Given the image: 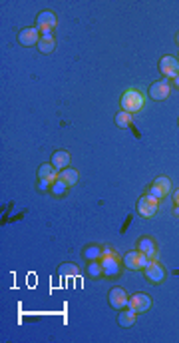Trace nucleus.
<instances>
[{
  "label": "nucleus",
  "mask_w": 179,
  "mask_h": 343,
  "mask_svg": "<svg viewBox=\"0 0 179 343\" xmlns=\"http://www.w3.org/2000/svg\"><path fill=\"white\" fill-rule=\"evenodd\" d=\"M131 122H133V114H129V112H125V110H119V112L116 114V124H118L119 128H129Z\"/></svg>",
  "instance_id": "a211bd4d"
},
{
  "label": "nucleus",
  "mask_w": 179,
  "mask_h": 343,
  "mask_svg": "<svg viewBox=\"0 0 179 343\" xmlns=\"http://www.w3.org/2000/svg\"><path fill=\"white\" fill-rule=\"evenodd\" d=\"M100 263L104 267V275L106 277H116L121 273V263H119V257L116 252H112L110 248H104V254L100 257Z\"/></svg>",
  "instance_id": "f03ea898"
},
{
  "label": "nucleus",
  "mask_w": 179,
  "mask_h": 343,
  "mask_svg": "<svg viewBox=\"0 0 179 343\" xmlns=\"http://www.w3.org/2000/svg\"><path fill=\"white\" fill-rule=\"evenodd\" d=\"M62 273H76V265L74 263H66V265H62Z\"/></svg>",
  "instance_id": "393cba45"
},
{
  "label": "nucleus",
  "mask_w": 179,
  "mask_h": 343,
  "mask_svg": "<svg viewBox=\"0 0 179 343\" xmlns=\"http://www.w3.org/2000/svg\"><path fill=\"white\" fill-rule=\"evenodd\" d=\"M121 110L129 112V114H137L143 106H145V94L139 88H127L121 94Z\"/></svg>",
  "instance_id": "f257e3e1"
},
{
  "label": "nucleus",
  "mask_w": 179,
  "mask_h": 343,
  "mask_svg": "<svg viewBox=\"0 0 179 343\" xmlns=\"http://www.w3.org/2000/svg\"><path fill=\"white\" fill-rule=\"evenodd\" d=\"M149 257L145 256V254H141L139 250H135V252H127L125 256H123V267H127V269H131V271H143L147 265H149Z\"/></svg>",
  "instance_id": "7ed1b4c3"
},
{
  "label": "nucleus",
  "mask_w": 179,
  "mask_h": 343,
  "mask_svg": "<svg viewBox=\"0 0 179 343\" xmlns=\"http://www.w3.org/2000/svg\"><path fill=\"white\" fill-rule=\"evenodd\" d=\"M68 188H70V186L58 178V180L52 184V194H54V196H64V194L68 192Z\"/></svg>",
  "instance_id": "4be33fe9"
},
{
  "label": "nucleus",
  "mask_w": 179,
  "mask_h": 343,
  "mask_svg": "<svg viewBox=\"0 0 179 343\" xmlns=\"http://www.w3.org/2000/svg\"><path fill=\"white\" fill-rule=\"evenodd\" d=\"M173 204H175V208H173V214H175V216H179V200H177V202H173Z\"/></svg>",
  "instance_id": "a878e982"
},
{
  "label": "nucleus",
  "mask_w": 179,
  "mask_h": 343,
  "mask_svg": "<svg viewBox=\"0 0 179 343\" xmlns=\"http://www.w3.org/2000/svg\"><path fill=\"white\" fill-rule=\"evenodd\" d=\"M58 178H60L62 182H66L68 186H76L80 176H78V170H74V168H66V170H60Z\"/></svg>",
  "instance_id": "dca6fc26"
},
{
  "label": "nucleus",
  "mask_w": 179,
  "mask_h": 343,
  "mask_svg": "<svg viewBox=\"0 0 179 343\" xmlns=\"http://www.w3.org/2000/svg\"><path fill=\"white\" fill-rule=\"evenodd\" d=\"M58 24V18H56V12L54 10H42L36 18V28L40 32H46V30H54Z\"/></svg>",
  "instance_id": "0eeeda50"
},
{
  "label": "nucleus",
  "mask_w": 179,
  "mask_h": 343,
  "mask_svg": "<svg viewBox=\"0 0 179 343\" xmlns=\"http://www.w3.org/2000/svg\"><path fill=\"white\" fill-rule=\"evenodd\" d=\"M171 94V84L167 80H157L149 86V98L155 100V102H163L167 100Z\"/></svg>",
  "instance_id": "39448f33"
},
{
  "label": "nucleus",
  "mask_w": 179,
  "mask_h": 343,
  "mask_svg": "<svg viewBox=\"0 0 179 343\" xmlns=\"http://www.w3.org/2000/svg\"><path fill=\"white\" fill-rule=\"evenodd\" d=\"M137 250H139L141 254H145L149 259H155V257H157V246H155V242H153L149 236H145V238H141V240L137 242Z\"/></svg>",
  "instance_id": "ddd939ff"
},
{
  "label": "nucleus",
  "mask_w": 179,
  "mask_h": 343,
  "mask_svg": "<svg viewBox=\"0 0 179 343\" xmlns=\"http://www.w3.org/2000/svg\"><path fill=\"white\" fill-rule=\"evenodd\" d=\"M157 208H159V200H157V198H153L151 194L141 196V198H139V202H137V212H139V216H143V218H151V216H155Z\"/></svg>",
  "instance_id": "20e7f679"
},
{
  "label": "nucleus",
  "mask_w": 179,
  "mask_h": 343,
  "mask_svg": "<svg viewBox=\"0 0 179 343\" xmlns=\"http://www.w3.org/2000/svg\"><path fill=\"white\" fill-rule=\"evenodd\" d=\"M38 190H40V192H48V190H52V182H48V180H40Z\"/></svg>",
  "instance_id": "b1692460"
},
{
  "label": "nucleus",
  "mask_w": 179,
  "mask_h": 343,
  "mask_svg": "<svg viewBox=\"0 0 179 343\" xmlns=\"http://www.w3.org/2000/svg\"><path fill=\"white\" fill-rule=\"evenodd\" d=\"M88 275H90V277H100V275H104V267H102L100 259L90 261V265H88Z\"/></svg>",
  "instance_id": "412c9836"
},
{
  "label": "nucleus",
  "mask_w": 179,
  "mask_h": 343,
  "mask_svg": "<svg viewBox=\"0 0 179 343\" xmlns=\"http://www.w3.org/2000/svg\"><path fill=\"white\" fill-rule=\"evenodd\" d=\"M38 50L44 54H52L56 50V38H54V30H46L42 32V38L38 42Z\"/></svg>",
  "instance_id": "f8f14e48"
},
{
  "label": "nucleus",
  "mask_w": 179,
  "mask_h": 343,
  "mask_svg": "<svg viewBox=\"0 0 179 343\" xmlns=\"http://www.w3.org/2000/svg\"><path fill=\"white\" fill-rule=\"evenodd\" d=\"M58 174H60V172H56V168H54L52 164H42L40 170H38L40 180H48V182H52V184L58 180Z\"/></svg>",
  "instance_id": "2eb2a0df"
},
{
  "label": "nucleus",
  "mask_w": 179,
  "mask_h": 343,
  "mask_svg": "<svg viewBox=\"0 0 179 343\" xmlns=\"http://www.w3.org/2000/svg\"><path fill=\"white\" fill-rule=\"evenodd\" d=\"M153 186H155V188H159L163 196H169V194H171V180H169L167 176H159V178H155Z\"/></svg>",
  "instance_id": "6ab92c4d"
},
{
  "label": "nucleus",
  "mask_w": 179,
  "mask_h": 343,
  "mask_svg": "<svg viewBox=\"0 0 179 343\" xmlns=\"http://www.w3.org/2000/svg\"><path fill=\"white\" fill-rule=\"evenodd\" d=\"M42 38V32L36 28V26H28V28H22L20 34H18V42L22 46H38Z\"/></svg>",
  "instance_id": "6e6552de"
},
{
  "label": "nucleus",
  "mask_w": 179,
  "mask_h": 343,
  "mask_svg": "<svg viewBox=\"0 0 179 343\" xmlns=\"http://www.w3.org/2000/svg\"><path fill=\"white\" fill-rule=\"evenodd\" d=\"M127 307L133 309L135 313H143L151 307V297L147 293H133L129 299H127Z\"/></svg>",
  "instance_id": "1a4fd4ad"
},
{
  "label": "nucleus",
  "mask_w": 179,
  "mask_h": 343,
  "mask_svg": "<svg viewBox=\"0 0 179 343\" xmlns=\"http://www.w3.org/2000/svg\"><path fill=\"white\" fill-rule=\"evenodd\" d=\"M179 200V190H175V194H173V202H177Z\"/></svg>",
  "instance_id": "bb28decb"
},
{
  "label": "nucleus",
  "mask_w": 179,
  "mask_h": 343,
  "mask_svg": "<svg viewBox=\"0 0 179 343\" xmlns=\"http://www.w3.org/2000/svg\"><path fill=\"white\" fill-rule=\"evenodd\" d=\"M159 72L167 78H175L179 74V60L173 56H163L159 60Z\"/></svg>",
  "instance_id": "9d476101"
},
{
  "label": "nucleus",
  "mask_w": 179,
  "mask_h": 343,
  "mask_svg": "<svg viewBox=\"0 0 179 343\" xmlns=\"http://www.w3.org/2000/svg\"><path fill=\"white\" fill-rule=\"evenodd\" d=\"M135 319H137V313H135L133 309H129V307L118 315V321H119L121 327H131V325L135 323Z\"/></svg>",
  "instance_id": "f3484780"
},
{
  "label": "nucleus",
  "mask_w": 179,
  "mask_h": 343,
  "mask_svg": "<svg viewBox=\"0 0 179 343\" xmlns=\"http://www.w3.org/2000/svg\"><path fill=\"white\" fill-rule=\"evenodd\" d=\"M173 82H175V86H179V74H177V76L173 78Z\"/></svg>",
  "instance_id": "cd10ccee"
},
{
  "label": "nucleus",
  "mask_w": 179,
  "mask_h": 343,
  "mask_svg": "<svg viewBox=\"0 0 179 343\" xmlns=\"http://www.w3.org/2000/svg\"><path fill=\"white\" fill-rule=\"evenodd\" d=\"M108 299H110V305H112L114 309H123V307H127V299H129V295L125 293V289H121V287H114V289L110 291Z\"/></svg>",
  "instance_id": "9b49d317"
},
{
  "label": "nucleus",
  "mask_w": 179,
  "mask_h": 343,
  "mask_svg": "<svg viewBox=\"0 0 179 343\" xmlns=\"http://www.w3.org/2000/svg\"><path fill=\"white\" fill-rule=\"evenodd\" d=\"M102 254H104V250H102L100 246H88V248L84 250V257H86V259H90V261L100 259V257H102Z\"/></svg>",
  "instance_id": "aec40b11"
},
{
  "label": "nucleus",
  "mask_w": 179,
  "mask_h": 343,
  "mask_svg": "<svg viewBox=\"0 0 179 343\" xmlns=\"http://www.w3.org/2000/svg\"><path fill=\"white\" fill-rule=\"evenodd\" d=\"M70 160H72L70 152L58 150V152L52 154V162H50V164H52L56 170H66V168H70Z\"/></svg>",
  "instance_id": "4468645a"
},
{
  "label": "nucleus",
  "mask_w": 179,
  "mask_h": 343,
  "mask_svg": "<svg viewBox=\"0 0 179 343\" xmlns=\"http://www.w3.org/2000/svg\"><path fill=\"white\" fill-rule=\"evenodd\" d=\"M143 275L153 283V285H159V283H163V279H165V267L161 265V263H157L155 259H151L149 261V265L143 269Z\"/></svg>",
  "instance_id": "423d86ee"
},
{
  "label": "nucleus",
  "mask_w": 179,
  "mask_h": 343,
  "mask_svg": "<svg viewBox=\"0 0 179 343\" xmlns=\"http://www.w3.org/2000/svg\"><path fill=\"white\" fill-rule=\"evenodd\" d=\"M175 42H177V44H179V34H177V36H175Z\"/></svg>",
  "instance_id": "c85d7f7f"
},
{
  "label": "nucleus",
  "mask_w": 179,
  "mask_h": 343,
  "mask_svg": "<svg viewBox=\"0 0 179 343\" xmlns=\"http://www.w3.org/2000/svg\"><path fill=\"white\" fill-rule=\"evenodd\" d=\"M147 194H151V196H153V198H157V200H163V198H165V196L161 194V190H159V188H155V186H151V188L147 190Z\"/></svg>",
  "instance_id": "5701e85b"
}]
</instances>
